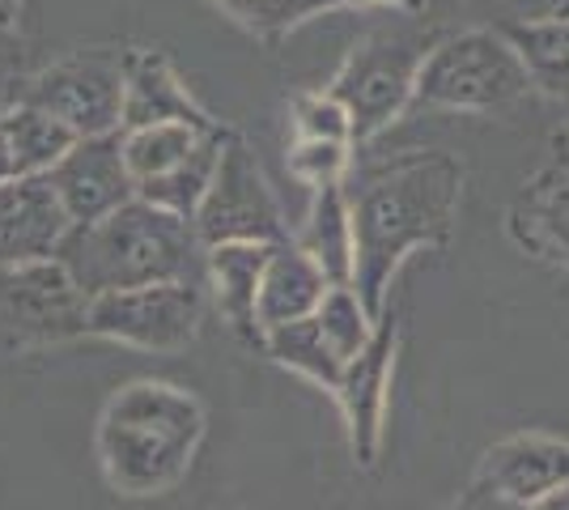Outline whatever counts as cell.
<instances>
[{"mask_svg": "<svg viewBox=\"0 0 569 510\" xmlns=\"http://www.w3.org/2000/svg\"><path fill=\"white\" fill-rule=\"evenodd\" d=\"M536 90L519 48L498 30H463L438 39L417 77L421 111H506Z\"/></svg>", "mask_w": 569, "mask_h": 510, "instance_id": "277c9868", "label": "cell"}, {"mask_svg": "<svg viewBox=\"0 0 569 510\" xmlns=\"http://www.w3.org/2000/svg\"><path fill=\"white\" fill-rule=\"evenodd\" d=\"M196 234L204 247L221 243H284L293 239L281 218V204L263 179L256 153L247 141L230 132V141L221 149V162L213 170V183L196 209Z\"/></svg>", "mask_w": 569, "mask_h": 510, "instance_id": "9c48e42d", "label": "cell"}, {"mask_svg": "<svg viewBox=\"0 0 569 510\" xmlns=\"http://www.w3.org/2000/svg\"><path fill=\"white\" fill-rule=\"evenodd\" d=\"M209 316V286L162 281L141 290L98 293L90 307V337L128 344L141 353H183Z\"/></svg>", "mask_w": 569, "mask_h": 510, "instance_id": "ba28073f", "label": "cell"}, {"mask_svg": "<svg viewBox=\"0 0 569 510\" xmlns=\"http://www.w3.org/2000/svg\"><path fill=\"white\" fill-rule=\"evenodd\" d=\"M552 18H569V0H557V9H552Z\"/></svg>", "mask_w": 569, "mask_h": 510, "instance_id": "d6a6232c", "label": "cell"}, {"mask_svg": "<svg viewBox=\"0 0 569 510\" xmlns=\"http://www.w3.org/2000/svg\"><path fill=\"white\" fill-rule=\"evenodd\" d=\"M72 218L48 174H22L0 183V268L56 260Z\"/></svg>", "mask_w": 569, "mask_h": 510, "instance_id": "7c38bea8", "label": "cell"}, {"mask_svg": "<svg viewBox=\"0 0 569 510\" xmlns=\"http://www.w3.org/2000/svg\"><path fill=\"white\" fill-rule=\"evenodd\" d=\"M501 34L519 48L536 90L552 98H569V18H527V22H501Z\"/></svg>", "mask_w": 569, "mask_h": 510, "instance_id": "44dd1931", "label": "cell"}, {"mask_svg": "<svg viewBox=\"0 0 569 510\" xmlns=\"http://www.w3.org/2000/svg\"><path fill=\"white\" fill-rule=\"evenodd\" d=\"M302 251L328 272L332 286H353V213H349V179L315 188L310 213L302 230L293 234Z\"/></svg>", "mask_w": 569, "mask_h": 510, "instance_id": "d6986e66", "label": "cell"}, {"mask_svg": "<svg viewBox=\"0 0 569 510\" xmlns=\"http://www.w3.org/2000/svg\"><path fill=\"white\" fill-rule=\"evenodd\" d=\"M429 51L433 43L408 30H370L361 43H353L328 94L340 98V107L349 111L357 149L387 132L403 111H412L417 77Z\"/></svg>", "mask_w": 569, "mask_h": 510, "instance_id": "5b68a950", "label": "cell"}, {"mask_svg": "<svg viewBox=\"0 0 569 510\" xmlns=\"http://www.w3.org/2000/svg\"><path fill=\"white\" fill-rule=\"evenodd\" d=\"M56 260L69 268L90 298L162 286V281L209 286L204 281V243H200L196 226L179 213L149 204L141 196L107 218L72 226Z\"/></svg>", "mask_w": 569, "mask_h": 510, "instance_id": "3957f363", "label": "cell"}, {"mask_svg": "<svg viewBox=\"0 0 569 510\" xmlns=\"http://www.w3.org/2000/svg\"><path fill=\"white\" fill-rule=\"evenodd\" d=\"M149 123H196V128H221L200 98L183 86L167 51L128 48V86H123V132L149 128Z\"/></svg>", "mask_w": 569, "mask_h": 510, "instance_id": "5bb4252c", "label": "cell"}, {"mask_svg": "<svg viewBox=\"0 0 569 510\" xmlns=\"http://www.w3.org/2000/svg\"><path fill=\"white\" fill-rule=\"evenodd\" d=\"M396 353H400V311L387 302L370 344L345 366V379H340V388L332 396L340 404V417H345L349 451H353L357 468H375L379 463L382 417H387V391H391Z\"/></svg>", "mask_w": 569, "mask_h": 510, "instance_id": "30bf717a", "label": "cell"}, {"mask_svg": "<svg viewBox=\"0 0 569 510\" xmlns=\"http://www.w3.org/2000/svg\"><path fill=\"white\" fill-rule=\"evenodd\" d=\"M272 243H221L204 247V281H209V302L221 319L234 328L247 344H263L260 332V281Z\"/></svg>", "mask_w": 569, "mask_h": 510, "instance_id": "9a60e30c", "label": "cell"}, {"mask_svg": "<svg viewBox=\"0 0 569 510\" xmlns=\"http://www.w3.org/2000/svg\"><path fill=\"white\" fill-rule=\"evenodd\" d=\"M353 4H391V9H400V13H426L429 0H353Z\"/></svg>", "mask_w": 569, "mask_h": 510, "instance_id": "f1b7e54d", "label": "cell"}, {"mask_svg": "<svg viewBox=\"0 0 569 510\" xmlns=\"http://www.w3.org/2000/svg\"><path fill=\"white\" fill-rule=\"evenodd\" d=\"M463 200V162L447 149H412L349 174L353 290L370 316L387 311V290L421 247L451 243Z\"/></svg>", "mask_w": 569, "mask_h": 510, "instance_id": "6da1fadb", "label": "cell"}, {"mask_svg": "<svg viewBox=\"0 0 569 510\" xmlns=\"http://www.w3.org/2000/svg\"><path fill=\"white\" fill-rule=\"evenodd\" d=\"M501 507H510V502H501V498L485 493V489H472V493H468V502H463V507H455V510H501Z\"/></svg>", "mask_w": 569, "mask_h": 510, "instance_id": "83f0119b", "label": "cell"}, {"mask_svg": "<svg viewBox=\"0 0 569 510\" xmlns=\"http://www.w3.org/2000/svg\"><path fill=\"white\" fill-rule=\"evenodd\" d=\"M123 86H128L123 48L69 51L43 64L39 73H26L22 102L43 107L51 120H60L81 141V137L123 132Z\"/></svg>", "mask_w": 569, "mask_h": 510, "instance_id": "52a82bcc", "label": "cell"}, {"mask_svg": "<svg viewBox=\"0 0 569 510\" xmlns=\"http://www.w3.org/2000/svg\"><path fill=\"white\" fill-rule=\"evenodd\" d=\"M569 486V442L552 434H515L485 451L476 489L527 510Z\"/></svg>", "mask_w": 569, "mask_h": 510, "instance_id": "4fadbf2b", "label": "cell"}, {"mask_svg": "<svg viewBox=\"0 0 569 510\" xmlns=\"http://www.w3.org/2000/svg\"><path fill=\"white\" fill-rule=\"evenodd\" d=\"M527 510H569V486L557 489V493H548V498H540V502H531Z\"/></svg>", "mask_w": 569, "mask_h": 510, "instance_id": "f546056e", "label": "cell"}, {"mask_svg": "<svg viewBox=\"0 0 569 510\" xmlns=\"http://www.w3.org/2000/svg\"><path fill=\"white\" fill-rule=\"evenodd\" d=\"M353 149L349 141H289V174L298 183L315 188H328V183H345L353 174Z\"/></svg>", "mask_w": 569, "mask_h": 510, "instance_id": "484cf974", "label": "cell"}, {"mask_svg": "<svg viewBox=\"0 0 569 510\" xmlns=\"http://www.w3.org/2000/svg\"><path fill=\"white\" fill-rule=\"evenodd\" d=\"M4 179H18V170H13V158H9V149H4V137H0V183Z\"/></svg>", "mask_w": 569, "mask_h": 510, "instance_id": "4dcf8cb0", "label": "cell"}, {"mask_svg": "<svg viewBox=\"0 0 569 510\" xmlns=\"http://www.w3.org/2000/svg\"><path fill=\"white\" fill-rule=\"evenodd\" d=\"M0 137H4V149L13 158L18 179L22 174H48L77 146V137H72L69 128L60 120H51L48 111L34 107V102H13L0 116Z\"/></svg>", "mask_w": 569, "mask_h": 510, "instance_id": "ffe728a7", "label": "cell"}, {"mask_svg": "<svg viewBox=\"0 0 569 510\" xmlns=\"http://www.w3.org/2000/svg\"><path fill=\"white\" fill-rule=\"evenodd\" d=\"M221 137H230V128H196V123H149V128H132L123 132V158L128 170L137 179V188L158 183L174 170H183L196 162L209 146H217Z\"/></svg>", "mask_w": 569, "mask_h": 510, "instance_id": "ac0fdd59", "label": "cell"}, {"mask_svg": "<svg viewBox=\"0 0 569 510\" xmlns=\"http://www.w3.org/2000/svg\"><path fill=\"white\" fill-rule=\"evenodd\" d=\"M51 188L60 196L72 226H86L137 200V179L123 158V132L81 137L77 146L48 170Z\"/></svg>", "mask_w": 569, "mask_h": 510, "instance_id": "8fae6325", "label": "cell"}, {"mask_svg": "<svg viewBox=\"0 0 569 510\" xmlns=\"http://www.w3.org/2000/svg\"><path fill=\"white\" fill-rule=\"evenodd\" d=\"M0 60H22V0H0Z\"/></svg>", "mask_w": 569, "mask_h": 510, "instance_id": "4316f807", "label": "cell"}, {"mask_svg": "<svg viewBox=\"0 0 569 510\" xmlns=\"http://www.w3.org/2000/svg\"><path fill=\"white\" fill-rule=\"evenodd\" d=\"M260 349L277 366L302 374L307 383H315V388L328 391V396H336L340 379H345V362L336 358V349L328 344V337H323V328H319L315 316L298 319V323H284V328H272L263 337Z\"/></svg>", "mask_w": 569, "mask_h": 510, "instance_id": "7402d4cb", "label": "cell"}, {"mask_svg": "<svg viewBox=\"0 0 569 510\" xmlns=\"http://www.w3.org/2000/svg\"><path fill=\"white\" fill-rule=\"evenodd\" d=\"M94 298L60 260L0 268V353L34 358L90 337Z\"/></svg>", "mask_w": 569, "mask_h": 510, "instance_id": "8992f818", "label": "cell"}, {"mask_svg": "<svg viewBox=\"0 0 569 510\" xmlns=\"http://www.w3.org/2000/svg\"><path fill=\"white\" fill-rule=\"evenodd\" d=\"M209 4L221 9L234 26H242L247 34H256L263 43H281L284 34H293L310 18L345 9L353 0H209Z\"/></svg>", "mask_w": 569, "mask_h": 510, "instance_id": "603a6c76", "label": "cell"}, {"mask_svg": "<svg viewBox=\"0 0 569 510\" xmlns=\"http://www.w3.org/2000/svg\"><path fill=\"white\" fill-rule=\"evenodd\" d=\"M510 234L527 256L569 268V170H540L510 209Z\"/></svg>", "mask_w": 569, "mask_h": 510, "instance_id": "e0dca14e", "label": "cell"}, {"mask_svg": "<svg viewBox=\"0 0 569 510\" xmlns=\"http://www.w3.org/2000/svg\"><path fill=\"white\" fill-rule=\"evenodd\" d=\"M319 328H323V337L328 344L336 349V358L349 366L370 344L375 337V328H379V319L370 316V307H366V298L353 290V286H332V290L323 293V302H319Z\"/></svg>", "mask_w": 569, "mask_h": 510, "instance_id": "cb8c5ba5", "label": "cell"}, {"mask_svg": "<svg viewBox=\"0 0 569 510\" xmlns=\"http://www.w3.org/2000/svg\"><path fill=\"white\" fill-rule=\"evenodd\" d=\"M289 141H353V120L328 90H302L289 98Z\"/></svg>", "mask_w": 569, "mask_h": 510, "instance_id": "d4e9b609", "label": "cell"}, {"mask_svg": "<svg viewBox=\"0 0 569 510\" xmlns=\"http://www.w3.org/2000/svg\"><path fill=\"white\" fill-rule=\"evenodd\" d=\"M332 290L328 272L315 264V256L298 247V239H284V243H272L268 251V264H263V281H260V332L268 337L272 328H284V323H298V319H310L319 311L323 293Z\"/></svg>", "mask_w": 569, "mask_h": 510, "instance_id": "2e32d148", "label": "cell"}, {"mask_svg": "<svg viewBox=\"0 0 569 510\" xmlns=\"http://www.w3.org/2000/svg\"><path fill=\"white\" fill-rule=\"evenodd\" d=\"M209 430L200 396L167 379H132L107 396L94 451L119 498H162L188 481Z\"/></svg>", "mask_w": 569, "mask_h": 510, "instance_id": "7a4b0ae2", "label": "cell"}, {"mask_svg": "<svg viewBox=\"0 0 569 510\" xmlns=\"http://www.w3.org/2000/svg\"><path fill=\"white\" fill-rule=\"evenodd\" d=\"M552 149H557V167H566L569 170V128L552 141Z\"/></svg>", "mask_w": 569, "mask_h": 510, "instance_id": "1f68e13d", "label": "cell"}]
</instances>
